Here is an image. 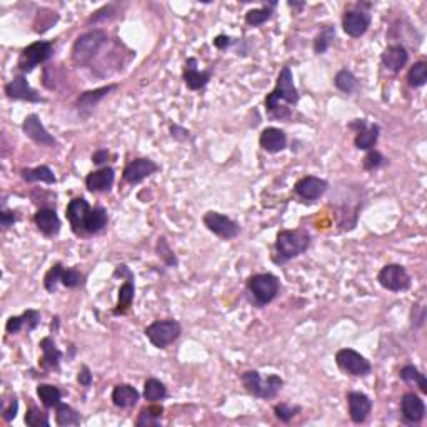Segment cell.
<instances>
[{
    "label": "cell",
    "mask_w": 427,
    "mask_h": 427,
    "mask_svg": "<svg viewBox=\"0 0 427 427\" xmlns=\"http://www.w3.org/2000/svg\"><path fill=\"white\" fill-rule=\"evenodd\" d=\"M281 102H287V104L296 105L299 102V92L294 83V75L291 67H284L279 72L277 77V83L274 90L266 97V110L269 116L274 119H289L291 117V110L287 107L281 105Z\"/></svg>",
    "instance_id": "1"
},
{
    "label": "cell",
    "mask_w": 427,
    "mask_h": 427,
    "mask_svg": "<svg viewBox=\"0 0 427 427\" xmlns=\"http://www.w3.org/2000/svg\"><path fill=\"white\" fill-rule=\"evenodd\" d=\"M17 220H18L17 212H14V211H5V209H3V211L0 212V226H2L3 229L12 227L14 224L17 222Z\"/></svg>",
    "instance_id": "48"
},
{
    "label": "cell",
    "mask_w": 427,
    "mask_h": 427,
    "mask_svg": "<svg viewBox=\"0 0 427 427\" xmlns=\"http://www.w3.org/2000/svg\"><path fill=\"white\" fill-rule=\"evenodd\" d=\"M281 289V282L274 274H255L247 281V291L253 296L254 302L259 307L267 306L277 297Z\"/></svg>",
    "instance_id": "5"
},
{
    "label": "cell",
    "mask_w": 427,
    "mask_h": 427,
    "mask_svg": "<svg viewBox=\"0 0 427 427\" xmlns=\"http://www.w3.org/2000/svg\"><path fill=\"white\" fill-rule=\"evenodd\" d=\"M53 55V44L49 40H37L34 44L27 45L25 49H22L21 55L17 60V68L22 74H29L34 68L40 64H45L47 60H51Z\"/></svg>",
    "instance_id": "7"
},
{
    "label": "cell",
    "mask_w": 427,
    "mask_h": 427,
    "mask_svg": "<svg viewBox=\"0 0 427 427\" xmlns=\"http://www.w3.org/2000/svg\"><path fill=\"white\" fill-rule=\"evenodd\" d=\"M116 181V170L112 167H102L86 177V187L90 192H109Z\"/></svg>",
    "instance_id": "26"
},
{
    "label": "cell",
    "mask_w": 427,
    "mask_h": 427,
    "mask_svg": "<svg viewBox=\"0 0 427 427\" xmlns=\"http://www.w3.org/2000/svg\"><path fill=\"white\" fill-rule=\"evenodd\" d=\"M329 189V182L326 179L315 177V175H306V177L299 179L294 185V192L299 196L302 200H318Z\"/></svg>",
    "instance_id": "13"
},
{
    "label": "cell",
    "mask_w": 427,
    "mask_h": 427,
    "mask_svg": "<svg viewBox=\"0 0 427 427\" xmlns=\"http://www.w3.org/2000/svg\"><path fill=\"white\" fill-rule=\"evenodd\" d=\"M386 164H387V159L384 157L379 151H376V148L367 151L365 157L362 159V167H364L365 170H369V172L380 169V167H384Z\"/></svg>",
    "instance_id": "43"
},
{
    "label": "cell",
    "mask_w": 427,
    "mask_h": 427,
    "mask_svg": "<svg viewBox=\"0 0 427 427\" xmlns=\"http://www.w3.org/2000/svg\"><path fill=\"white\" fill-rule=\"evenodd\" d=\"M5 94L9 99H14V101H27V102H34V104H39V102H44V99L40 97L36 90L30 87V83L27 82L25 75H15V77L10 80L5 86Z\"/></svg>",
    "instance_id": "18"
},
{
    "label": "cell",
    "mask_w": 427,
    "mask_h": 427,
    "mask_svg": "<svg viewBox=\"0 0 427 427\" xmlns=\"http://www.w3.org/2000/svg\"><path fill=\"white\" fill-rule=\"evenodd\" d=\"M133 279H127L119 289V297H117L116 307L112 309L114 315H124L127 314L133 302V296H135V285H133Z\"/></svg>",
    "instance_id": "29"
},
{
    "label": "cell",
    "mask_w": 427,
    "mask_h": 427,
    "mask_svg": "<svg viewBox=\"0 0 427 427\" xmlns=\"http://www.w3.org/2000/svg\"><path fill=\"white\" fill-rule=\"evenodd\" d=\"M167 398V387L162 380L151 377L144 384V399L147 402H160Z\"/></svg>",
    "instance_id": "35"
},
{
    "label": "cell",
    "mask_w": 427,
    "mask_h": 427,
    "mask_svg": "<svg viewBox=\"0 0 427 427\" xmlns=\"http://www.w3.org/2000/svg\"><path fill=\"white\" fill-rule=\"evenodd\" d=\"M335 364L347 376L365 377L372 372L371 362L365 359L362 354L357 352V350L349 349V347L337 350V354H335Z\"/></svg>",
    "instance_id": "8"
},
{
    "label": "cell",
    "mask_w": 427,
    "mask_h": 427,
    "mask_svg": "<svg viewBox=\"0 0 427 427\" xmlns=\"http://www.w3.org/2000/svg\"><path fill=\"white\" fill-rule=\"evenodd\" d=\"M110 159V152L107 148H99L92 154V162L95 166H105Z\"/></svg>",
    "instance_id": "50"
},
{
    "label": "cell",
    "mask_w": 427,
    "mask_h": 427,
    "mask_svg": "<svg viewBox=\"0 0 427 427\" xmlns=\"http://www.w3.org/2000/svg\"><path fill=\"white\" fill-rule=\"evenodd\" d=\"M157 255L169 267H177V257H175L174 250L170 249L169 242H167L166 237H159L157 240Z\"/></svg>",
    "instance_id": "46"
},
{
    "label": "cell",
    "mask_w": 427,
    "mask_h": 427,
    "mask_svg": "<svg viewBox=\"0 0 427 427\" xmlns=\"http://www.w3.org/2000/svg\"><path fill=\"white\" fill-rule=\"evenodd\" d=\"M107 39H109L107 32L102 29L89 30V32L79 36L77 40L72 45V60H74L75 66H87L97 55L99 51L104 47Z\"/></svg>",
    "instance_id": "3"
},
{
    "label": "cell",
    "mask_w": 427,
    "mask_h": 427,
    "mask_svg": "<svg viewBox=\"0 0 427 427\" xmlns=\"http://www.w3.org/2000/svg\"><path fill=\"white\" fill-rule=\"evenodd\" d=\"M117 87H119L117 83H110V86L99 87V89L87 90V92L80 94L79 99H77V104H75V107H77L79 116L89 117L90 114H92L95 110V107L101 104L102 99H105L110 92H114Z\"/></svg>",
    "instance_id": "17"
},
{
    "label": "cell",
    "mask_w": 427,
    "mask_h": 427,
    "mask_svg": "<svg viewBox=\"0 0 427 427\" xmlns=\"http://www.w3.org/2000/svg\"><path fill=\"white\" fill-rule=\"evenodd\" d=\"M182 334V326L175 319L155 320L146 327V335L155 349H166L174 344Z\"/></svg>",
    "instance_id": "6"
},
{
    "label": "cell",
    "mask_w": 427,
    "mask_h": 427,
    "mask_svg": "<svg viewBox=\"0 0 427 427\" xmlns=\"http://www.w3.org/2000/svg\"><path fill=\"white\" fill-rule=\"evenodd\" d=\"M170 132H172V137H175V139H182V140L189 139V131L179 127V125H172V127H170Z\"/></svg>",
    "instance_id": "53"
},
{
    "label": "cell",
    "mask_w": 427,
    "mask_h": 427,
    "mask_svg": "<svg viewBox=\"0 0 427 427\" xmlns=\"http://www.w3.org/2000/svg\"><path fill=\"white\" fill-rule=\"evenodd\" d=\"M34 222H36L37 229H39L45 237H53V235L59 234L60 227H62L59 216H57V211L52 207L39 209L36 212V216H34Z\"/></svg>",
    "instance_id": "25"
},
{
    "label": "cell",
    "mask_w": 427,
    "mask_h": 427,
    "mask_svg": "<svg viewBox=\"0 0 427 427\" xmlns=\"http://www.w3.org/2000/svg\"><path fill=\"white\" fill-rule=\"evenodd\" d=\"M300 406H289V404H276L274 406V414H276V417L279 419L281 422H284V424H287V422H291L294 417H296L297 414L300 413Z\"/></svg>",
    "instance_id": "45"
},
{
    "label": "cell",
    "mask_w": 427,
    "mask_h": 427,
    "mask_svg": "<svg viewBox=\"0 0 427 427\" xmlns=\"http://www.w3.org/2000/svg\"><path fill=\"white\" fill-rule=\"evenodd\" d=\"M380 60H383L384 67L398 74L409 62V52H407V49L402 44L387 45L384 52L380 53Z\"/></svg>",
    "instance_id": "23"
},
{
    "label": "cell",
    "mask_w": 427,
    "mask_h": 427,
    "mask_svg": "<svg viewBox=\"0 0 427 427\" xmlns=\"http://www.w3.org/2000/svg\"><path fill=\"white\" fill-rule=\"evenodd\" d=\"M272 7H262V9H253L246 14V24L250 27H259L266 24L272 17Z\"/></svg>",
    "instance_id": "40"
},
{
    "label": "cell",
    "mask_w": 427,
    "mask_h": 427,
    "mask_svg": "<svg viewBox=\"0 0 427 427\" xmlns=\"http://www.w3.org/2000/svg\"><path fill=\"white\" fill-rule=\"evenodd\" d=\"M25 424L29 427H49L51 421H49V415L44 411H40L36 406H30L25 414Z\"/></svg>",
    "instance_id": "41"
},
{
    "label": "cell",
    "mask_w": 427,
    "mask_h": 427,
    "mask_svg": "<svg viewBox=\"0 0 427 427\" xmlns=\"http://www.w3.org/2000/svg\"><path fill=\"white\" fill-rule=\"evenodd\" d=\"M42 315L36 309H27L21 315H12L5 324L7 334H18L21 331L32 333L40 326Z\"/></svg>",
    "instance_id": "21"
},
{
    "label": "cell",
    "mask_w": 427,
    "mask_h": 427,
    "mask_svg": "<svg viewBox=\"0 0 427 427\" xmlns=\"http://www.w3.org/2000/svg\"><path fill=\"white\" fill-rule=\"evenodd\" d=\"M350 131L356 132L354 146L359 151H371L377 144L380 135V127L377 124H369L365 119H356L349 124Z\"/></svg>",
    "instance_id": "11"
},
{
    "label": "cell",
    "mask_w": 427,
    "mask_h": 427,
    "mask_svg": "<svg viewBox=\"0 0 427 427\" xmlns=\"http://www.w3.org/2000/svg\"><path fill=\"white\" fill-rule=\"evenodd\" d=\"M139 399V391L131 384H117L112 391L114 406L120 407V409H131V407L137 406Z\"/></svg>",
    "instance_id": "28"
},
{
    "label": "cell",
    "mask_w": 427,
    "mask_h": 427,
    "mask_svg": "<svg viewBox=\"0 0 427 427\" xmlns=\"http://www.w3.org/2000/svg\"><path fill=\"white\" fill-rule=\"evenodd\" d=\"M109 224V216L104 207H94L87 214L86 219V234H99Z\"/></svg>",
    "instance_id": "31"
},
{
    "label": "cell",
    "mask_w": 427,
    "mask_h": 427,
    "mask_svg": "<svg viewBox=\"0 0 427 427\" xmlns=\"http://www.w3.org/2000/svg\"><path fill=\"white\" fill-rule=\"evenodd\" d=\"M42 357L39 359V365L44 372L59 371L60 361H62V350L59 349L52 337H44L40 341Z\"/></svg>",
    "instance_id": "22"
},
{
    "label": "cell",
    "mask_w": 427,
    "mask_h": 427,
    "mask_svg": "<svg viewBox=\"0 0 427 427\" xmlns=\"http://www.w3.org/2000/svg\"><path fill=\"white\" fill-rule=\"evenodd\" d=\"M164 407L159 402H151V406L144 407L139 413L135 426L137 427H159L160 419H162Z\"/></svg>",
    "instance_id": "30"
},
{
    "label": "cell",
    "mask_w": 427,
    "mask_h": 427,
    "mask_svg": "<svg viewBox=\"0 0 427 427\" xmlns=\"http://www.w3.org/2000/svg\"><path fill=\"white\" fill-rule=\"evenodd\" d=\"M371 27V14L365 10H347L342 15V29L352 39H359Z\"/></svg>",
    "instance_id": "15"
},
{
    "label": "cell",
    "mask_w": 427,
    "mask_h": 427,
    "mask_svg": "<svg viewBox=\"0 0 427 427\" xmlns=\"http://www.w3.org/2000/svg\"><path fill=\"white\" fill-rule=\"evenodd\" d=\"M311 246V234L306 229H294V231H281L276 237V262L291 261L294 257H299Z\"/></svg>",
    "instance_id": "2"
},
{
    "label": "cell",
    "mask_w": 427,
    "mask_h": 427,
    "mask_svg": "<svg viewBox=\"0 0 427 427\" xmlns=\"http://www.w3.org/2000/svg\"><path fill=\"white\" fill-rule=\"evenodd\" d=\"M37 396H39L40 402L47 409H55L62 402V392H60L59 387L52 386V384H39L37 386Z\"/></svg>",
    "instance_id": "33"
},
{
    "label": "cell",
    "mask_w": 427,
    "mask_h": 427,
    "mask_svg": "<svg viewBox=\"0 0 427 427\" xmlns=\"http://www.w3.org/2000/svg\"><path fill=\"white\" fill-rule=\"evenodd\" d=\"M400 413L406 422L419 424L426 417V402L414 392H406L400 399Z\"/></svg>",
    "instance_id": "20"
},
{
    "label": "cell",
    "mask_w": 427,
    "mask_h": 427,
    "mask_svg": "<svg viewBox=\"0 0 427 427\" xmlns=\"http://www.w3.org/2000/svg\"><path fill=\"white\" fill-rule=\"evenodd\" d=\"M77 383L82 387H90V386H92V372H90V369L87 367V365H82V367L79 369Z\"/></svg>",
    "instance_id": "49"
},
{
    "label": "cell",
    "mask_w": 427,
    "mask_h": 427,
    "mask_svg": "<svg viewBox=\"0 0 427 427\" xmlns=\"http://www.w3.org/2000/svg\"><path fill=\"white\" fill-rule=\"evenodd\" d=\"M22 131L29 139H32L37 146L40 147H53L57 146V140L49 133L47 129L40 122V117L37 114H29L22 122Z\"/></svg>",
    "instance_id": "14"
},
{
    "label": "cell",
    "mask_w": 427,
    "mask_h": 427,
    "mask_svg": "<svg viewBox=\"0 0 427 427\" xmlns=\"http://www.w3.org/2000/svg\"><path fill=\"white\" fill-rule=\"evenodd\" d=\"M114 15V7L112 5H105L104 9H101L99 10V12H95L92 17L89 18V24H92V22H99V21H102V18H110Z\"/></svg>",
    "instance_id": "51"
},
{
    "label": "cell",
    "mask_w": 427,
    "mask_h": 427,
    "mask_svg": "<svg viewBox=\"0 0 427 427\" xmlns=\"http://www.w3.org/2000/svg\"><path fill=\"white\" fill-rule=\"evenodd\" d=\"M335 39V29L333 25H326L322 27V30L318 34V37L314 39V52L320 55L327 51V49L333 45V42Z\"/></svg>",
    "instance_id": "39"
},
{
    "label": "cell",
    "mask_w": 427,
    "mask_h": 427,
    "mask_svg": "<svg viewBox=\"0 0 427 427\" xmlns=\"http://www.w3.org/2000/svg\"><path fill=\"white\" fill-rule=\"evenodd\" d=\"M18 413V400L17 398H14L9 400V406H3L2 407V417L5 419L7 422H10L12 419H15V415Z\"/></svg>",
    "instance_id": "47"
},
{
    "label": "cell",
    "mask_w": 427,
    "mask_h": 427,
    "mask_svg": "<svg viewBox=\"0 0 427 427\" xmlns=\"http://www.w3.org/2000/svg\"><path fill=\"white\" fill-rule=\"evenodd\" d=\"M159 169L160 167L152 159H148V157L133 159L132 162H129L127 166H125L122 179H124L127 184L135 185V184H140L144 179L151 177L152 174L157 172Z\"/></svg>",
    "instance_id": "12"
},
{
    "label": "cell",
    "mask_w": 427,
    "mask_h": 427,
    "mask_svg": "<svg viewBox=\"0 0 427 427\" xmlns=\"http://www.w3.org/2000/svg\"><path fill=\"white\" fill-rule=\"evenodd\" d=\"M22 179L25 182H44V184H55L57 179L53 170L49 166H39V167H32V169H24L22 170Z\"/></svg>",
    "instance_id": "32"
},
{
    "label": "cell",
    "mask_w": 427,
    "mask_h": 427,
    "mask_svg": "<svg viewBox=\"0 0 427 427\" xmlns=\"http://www.w3.org/2000/svg\"><path fill=\"white\" fill-rule=\"evenodd\" d=\"M197 59L190 57L187 59L185 66H184V82L187 86V89L190 90H200L211 82L212 79V72L211 70H199L197 68Z\"/></svg>",
    "instance_id": "24"
},
{
    "label": "cell",
    "mask_w": 427,
    "mask_h": 427,
    "mask_svg": "<svg viewBox=\"0 0 427 427\" xmlns=\"http://www.w3.org/2000/svg\"><path fill=\"white\" fill-rule=\"evenodd\" d=\"M399 377L404 380V383L407 384H415V386L419 387V391L422 392V394H427V379L426 376L422 374L421 371H419L415 365H404L402 369H400L399 372Z\"/></svg>",
    "instance_id": "37"
},
{
    "label": "cell",
    "mask_w": 427,
    "mask_h": 427,
    "mask_svg": "<svg viewBox=\"0 0 427 427\" xmlns=\"http://www.w3.org/2000/svg\"><path fill=\"white\" fill-rule=\"evenodd\" d=\"M244 387L250 396L259 399H274L284 387V379L277 374H270L267 379H262L261 372L257 371H247L240 376Z\"/></svg>",
    "instance_id": "4"
},
{
    "label": "cell",
    "mask_w": 427,
    "mask_h": 427,
    "mask_svg": "<svg viewBox=\"0 0 427 427\" xmlns=\"http://www.w3.org/2000/svg\"><path fill=\"white\" fill-rule=\"evenodd\" d=\"M62 272H64L62 264H60V262H57V264H53L51 269H49V272L45 274L44 287H45V291H47L49 294H53V292L57 291V284H59V282H60Z\"/></svg>",
    "instance_id": "42"
},
{
    "label": "cell",
    "mask_w": 427,
    "mask_h": 427,
    "mask_svg": "<svg viewBox=\"0 0 427 427\" xmlns=\"http://www.w3.org/2000/svg\"><path fill=\"white\" fill-rule=\"evenodd\" d=\"M259 144H261L262 151L269 152V154H277L287 147V135L282 129L267 127L259 137Z\"/></svg>",
    "instance_id": "27"
},
{
    "label": "cell",
    "mask_w": 427,
    "mask_h": 427,
    "mask_svg": "<svg viewBox=\"0 0 427 427\" xmlns=\"http://www.w3.org/2000/svg\"><path fill=\"white\" fill-rule=\"evenodd\" d=\"M204 226L212 232L217 237L224 240H232L240 234V226L235 220H232L231 217L224 216V214L209 211L204 216Z\"/></svg>",
    "instance_id": "10"
},
{
    "label": "cell",
    "mask_w": 427,
    "mask_h": 427,
    "mask_svg": "<svg viewBox=\"0 0 427 427\" xmlns=\"http://www.w3.org/2000/svg\"><path fill=\"white\" fill-rule=\"evenodd\" d=\"M212 42H214V45H216L217 49L224 51V49L231 47V45L234 44V39H232V37H229V36H217Z\"/></svg>",
    "instance_id": "52"
},
{
    "label": "cell",
    "mask_w": 427,
    "mask_h": 427,
    "mask_svg": "<svg viewBox=\"0 0 427 427\" xmlns=\"http://www.w3.org/2000/svg\"><path fill=\"white\" fill-rule=\"evenodd\" d=\"M427 82V64L424 60H419L407 72V83L413 89H419V87L426 86Z\"/></svg>",
    "instance_id": "38"
},
{
    "label": "cell",
    "mask_w": 427,
    "mask_h": 427,
    "mask_svg": "<svg viewBox=\"0 0 427 427\" xmlns=\"http://www.w3.org/2000/svg\"><path fill=\"white\" fill-rule=\"evenodd\" d=\"M289 5L291 7H302L304 2H289Z\"/></svg>",
    "instance_id": "54"
},
{
    "label": "cell",
    "mask_w": 427,
    "mask_h": 427,
    "mask_svg": "<svg viewBox=\"0 0 427 427\" xmlns=\"http://www.w3.org/2000/svg\"><path fill=\"white\" fill-rule=\"evenodd\" d=\"M377 281L386 291L391 292H402L407 291L413 284L409 272L404 266L400 264H387L377 274Z\"/></svg>",
    "instance_id": "9"
},
{
    "label": "cell",
    "mask_w": 427,
    "mask_h": 427,
    "mask_svg": "<svg viewBox=\"0 0 427 427\" xmlns=\"http://www.w3.org/2000/svg\"><path fill=\"white\" fill-rule=\"evenodd\" d=\"M347 407H349V417L350 421L356 422V424H362V422L367 421L369 414L372 411V400L369 396H365L364 392L350 391L347 392Z\"/></svg>",
    "instance_id": "16"
},
{
    "label": "cell",
    "mask_w": 427,
    "mask_h": 427,
    "mask_svg": "<svg viewBox=\"0 0 427 427\" xmlns=\"http://www.w3.org/2000/svg\"><path fill=\"white\" fill-rule=\"evenodd\" d=\"M334 86L337 87L341 92L352 95L357 90V87H359V80H357V77L352 72L347 70V68H342V70H339L337 74H335Z\"/></svg>",
    "instance_id": "36"
},
{
    "label": "cell",
    "mask_w": 427,
    "mask_h": 427,
    "mask_svg": "<svg viewBox=\"0 0 427 427\" xmlns=\"http://www.w3.org/2000/svg\"><path fill=\"white\" fill-rule=\"evenodd\" d=\"M90 205L83 197H75L67 205V219L75 235L86 234V219L90 212Z\"/></svg>",
    "instance_id": "19"
},
{
    "label": "cell",
    "mask_w": 427,
    "mask_h": 427,
    "mask_svg": "<svg viewBox=\"0 0 427 427\" xmlns=\"http://www.w3.org/2000/svg\"><path fill=\"white\" fill-rule=\"evenodd\" d=\"M55 422L57 426L60 427H67V426H80L82 422V417L74 407H70L68 404L60 402L59 406L55 407Z\"/></svg>",
    "instance_id": "34"
},
{
    "label": "cell",
    "mask_w": 427,
    "mask_h": 427,
    "mask_svg": "<svg viewBox=\"0 0 427 427\" xmlns=\"http://www.w3.org/2000/svg\"><path fill=\"white\" fill-rule=\"evenodd\" d=\"M86 282V276L77 269H64L62 277H60V284L66 285L67 289H77L83 285Z\"/></svg>",
    "instance_id": "44"
}]
</instances>
